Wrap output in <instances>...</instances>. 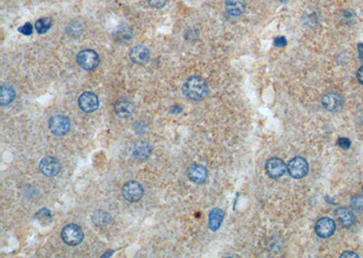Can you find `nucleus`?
<instances>
[{
	"label": "nucleus",
	"mask_w": 363,
	"mask_h": 258,
	"mask_svg": "<svg viewBox=\"0 0 363 258\" xmlns=\"http://www.w3.org/2000/svg\"><path fill=\"white\" fill-rule=\"evenodd\" d=\"M341 258H359V256L357 254L355 253V252H353V251H346V252H343V253H342V256H341Z\"/></svg>",
	"instance_id": "cd10ccee"
},
{
	"label": "nucleus",
	"mask_w": 363,
	"mask_h": 258,
	"mask_svg": "<svg viewBox=\"0 0 363 258\" xmlns=\"http://www.w3.org/2000/svg\"><path fill=\"white\" fill-rule=\"evenodd\" d=\"M246 8V0H226L225 10L230 16H239L244 14Z\"/></svg>",
	"instance_id": "f3484780"
},
{
	"label": "nucleus",
	"mask_w": 363,
	"mask_h": 258,
	"mask_svg": "<svg viewBox=\"0 0 363 258\" xmlns=\"http://www.w3.org/2000/svg\"><path fill=\"white\" fill-rule=\"evenodd\" d=\"M39 170L46 177H55L61 171V163L54 157H45L39 163Z\"/></svg>",
	"instance_id": "0eeeda50"
},
{
	"label": "nucleus",
	"mask_w": 363,
	"mask_h": 258,
	"mask_svg": "<svg viewBox=\"0 0 363 258\" xmlns=\"http://www.w3.org/2000/svg\"><path fill=\"white\" fill-rule=\"evenodd\" d=\"M49 126L50 131L54 136L62 137L69 132L71 129V122L68 117L62 114H58L54 115L49 120Z\"/></svg>",
	"instance_id": "7ed1b4c3"
},
{
	"label": "nucleus",
	"mask_w": 363,
	"mask_h": 258,
	"mask_svg": "<svg viewBox=\"0 0 363 258\" xmlns=\"http://www.w3.org/2000/svg\"><path fill=\"white\" fill-rule=\"evenodd\" d=\"M352 206H353L354 210H358V211H363V197L359 195L357 197L353 198L351 201Z\"/></svg>",
	"instance_id": "5701e85b"
},
{
	"label": "nucleus",
	"mask_w": 363,
	"mask_h": 258,
	"mask_svg": "<svg viewBox=\"0 0 363 258\" xmlns=\"http://www.w3.org/2000/svg\"><path fill=\"white\" fill-rule=\"evenodd\" d=\"M187 177L193 183L203 184L206 182L208 177V171L205 166L198 163H195L192 164L188 169Z\"/></svg>",
	"instance_id": "ddd939ff"
},
{
	"label": "nucleus",
	"mask_w": 363,
	"mask_h": 258,
	"mask_svg": "<svg viewBox=\"0 0 363 258\" xmlns=\"http://www.w3.org/2000/svg\"><path fill=\"white\" fill-rule=\"evenodd\" d=\"M184 96L192 101H200L208 93V86L204 78L192 76L187 79L183 86Z\"/></svg>",
	"instance_id": "f257e3e1"
},
{
	"label": "nucleus",
	"mask_w": 363,
	"mask_h": 258,
	"mask_svg": "<svg viewBox=\"0 0 363 258\" xmlns=\"http://www.w3.org/2000/svg\"><path fill=\"white\" fill-rule=\"evenodd\" d=\"M286 43H287V41H286L285 38H283V37H278L274 40V45L278 46V47L285 46Z\"/></svg>",
	"instance_id": "bb28decb"
},
{
	"label": "nucleus",
	"mask_w": 363,
	"mask_h": 258,
	"mask_svg": "<svg viewBox=\"0 0 363 258\" xmlns=\"http://www.w3.org/2000/svg\"><path fill=\"white\" fill-rule=\"evenodd\" d=\"M182 111H183V108L181 107V106H178V105L173 106V107H171V109H170V112L172 113H174V114L180 113Z\"/></svg>",
	"instance_id": "c756f323"
},
{
	"label": "nucleus",
	"mask_w": 363,
	"mask_h": 258,
	"mask_svg": "<svg viewBox=\"0 0 363 258\" xmlns=\"http://www.w3.org/2000/svg\"><path fill=\"white\" fill-rule=\"evenodd\" d=\"M130 59L136 65H145L150 59V51L145 45H136L131 50Z\"/></svg>",
	"instance_id": "dca6fc26"
},
{
	"label": "nucleus",
	"mask_w": 363,
	"mask_h": 258,
	"mask_svg": "<svg viewBox=\"0 0 363 258\" xmlns=\"http://www.w3.org/2000/svg\"><path fill=\"white\" fill-rule=\"evenodd\" d=\"M357 78H358L359 82L363 86V66H362L357 72Z\"/></svg>",
	"instance_id": "c85d7f7f"
},
{
	"label": "nucleus",
	"mask_w": 363,
	"mask_h": 258,
	"mask_svg": "<svg viewBox=\"0 0 363 258\" xmlns=\"http://www.w3.org/2000/svg\"><path fill=\"white\" fill-rule=\"evenodd\" d=\"M62 240L70 247H76L81 244L84 239L83 229L76 224H68L61 231Z\"/></svg>",
	"instance_id": "f03ea898"
},
{
	"label": "nucleus",
	"mask_w": 363,
	"mask_h": 258,
	"mask_svg": "<svg viewBox=\"0 0 363 258\" xmlns=\"http://www.w3.org/2000/svg\"><path fill=\"white\" fill-rule=\"evenodd\" d=\"M224 211L221 209H213L209 213V228L212 232H215L220 228L224 218Z\"/></svg>",
	"instance_id": "a211bd4d"
},
{
	"label": "nucleus",
	"mask_w": 363,
	"mask_h": 258,
	"mask_svg": "<svg viewBox=\"0 0 363 258\" xmlns=\"http://www.w3.org/2000/svg\"><path fill=\"white\" fill-rule=\"evenodd\" d=\"M16 97V92L13 89V87L7 85H4L1 86V91H0V102L2 106H7L11 102L14 101Z\"/></svg>",
	"instance_id": "6ab92c4d"
},
{
	"label": "nucleus",
	"mask_w": 363,
	"mask_h": 258,
	"mask_svg": "<svg viewBox=\"0 0 363 258\" xmlns=\"http://www.w3.org/2000/svg\"><path fill=\"white\" fill-rule=\"evenodd\" d=\"M78 106L84 113H94L99 106V100L95 92L85 91L78 98Z\"/></svg>",
	"instance_id": "9d476101"
},
{
	"label": "nucleus",
	"mask_w": 363,
	"mask_h": 258,
	"mask_svg": "<svg viewBox=\"0 0 363 258\" xmlns=\"http://www.w3.org/2000/svg\"><path fill=\"white\" fill-rule=\"evenodd\" d=\"M265 171L269 177L277 179L285 174L287 171V165L279 158H271L266 162Z\"/></svg>",
	"instance_id": "1a4fd4ad"
},
{
	"label": "nucleus",
	"mask_w": 363,
	"mask_h": 258,
	"mask_svg": "<svg viewBox=\"0 0 363 258\" xmlns=\"http://www.w3.org/2000/svg\"><path fill=\"white\" fill-rule=\"evenodd\" d=\"M321 103L327 111L331 113H338L343 107V98L336 92H328L322 96Z\"/></svg>",
	"instance_id": "9b49d317"
},
{
	"label": "nucleus",
	"mask_w": 363,
	"mask_h": 258,
	"mask_svg": "<svg viewBox=\"0 0 363 258\" xmlns=\"http://www.w3.org/2000/svg\"><path fill=\"white\" fill-rule=\"evenodd\" d=\"M144 193V187L136 180L127 181L122 188V195L124 199L131 203L139 201L143 198Z\"/></svg>",
	"instance_id": "39448f33"
},
{
	"label": "nucleus",
	"mask_w": 363,
	"mask_h": 258,
	"mask_svg": "<svg viewBox=\"0 0 363 258\" xmlns=\"http://www.w3.org/2000/svg\"><path fill=\"white\" fill-rule=\"evenodd\" d=\"M153 149L149 143L146 141H138L133 150V157L136 161L145 162L148 160L152 154Z\"/></svg>",
	"instance_id": "2eb2a0df"
},
{
	"label": "nucleus",
	"mask_w": 363,
	"mask_h": 258,
	"mask_svg": "<svg viewBox=\"0 0 363 258\" xmlns=\"http://www.w3.org/2000/svg\"><path fill=\"white\" fill-rule=\"evenodd\" d=\"M337 145L346 151V150L350 149V147L352 145V142L348 138H339L337 140Z\"/></svg>",
	"instance_id": "b1692460"
},
{
	"label": "nucleus",
	"mask_w": 363,
	"mask_h": 258,
	"mask_svg": "<svg viewBox=\"0 0 363 258\" xmlns=\"http://www.w3.org/2000/svg\"><path fill=\"white\" fill-rule=\"evenodd\" d=\"M334 215L336 216L339 224L345 228L353 226L355 223V215L353 211L347 208H338L335 210Z\"/></svg>",
	"instance_id": "4468645a"
},
{
	"label": "nucleus",
	"mask_w": 363,
	"mask_h": 258,
	"mask_svg": "<svg viewBox=\"0 0 363 258\" xmlns=\"http://www.w3.org/2000/svg\"><path fill=\"white\" fill-rule=\"evenodd\" d=\"M336 230V223L331 217H321L316 222L315 233L320 238L332 237Z\"/></svg>",
	"instance_id": "6e6552de"
},
{
	"label": "nucleus",
	"mask_w": 363,
	"mask_h": 258,
	"mask_svg": "<svg viewBox=\"0 0 363 258\" xmlns=\"http://www.w3.org/2000/svg\"><path fill=\"white\" fill-rule=\"evenodd\" d=\"M93 223L96 225V226H105L108 225L110 223V221L112 219L111 215L107 213L106 211H104V210H98L96 211L92 216Z\"/></svg>",
	"instance_id": "aec40b11"
},
{
	"label": "nucleus",
	"mask_w": 363,
	"mask_h": 258,
	"mask_svg": "<svg viewBox=\"0 0 363 258\" xmlns=\"http://www.w3.org/2000/svg\"><path fill=\"white\" fill-rule=\"evenodd\" d=\"M359 54H360V58L363 60V43H359Z\"/></svg>",
	"instance_id": "7c9ffc66"
},
{
	"label": "nucleus",
	"mask_w": 363,
	"mask_h": 258,
	"mask_svg": "<svg viewBox=\"0 0 363 258\" xmlns=\"http://www.w3.org/2000/svg\"></svg>",
	"instance_id": "2f4dec72"
},
{
	"label": "nucleus",
	"mask_w": 363,
	"mask_h": 258,
	"mask_svg": "<svg viewBox=\"0 0 363 258\" xmlns=\"http://www.w3.org/2000/svg\"><path fill=\"white\" fill-rule=\"evenodd\" d=\"M36 219L42 225V226H49L52 222V215L51 212L48 209H41L36 214Z\"/></svg>",
	"instance_id": "412c9836"
},
{
	"label": "nucleus",
	"mask_w": 363,
	"mask_h": 258,
	"mask_svg": "<svg viewBox=\"0 0 363 258\" xmlns=\"http://www.w3.org/2000/svg\"><path fill=\"white\" fill-rule=\"evenodd\" d=\"M52 26V20L49 17H42L36 22V29L39 34L48 32Z\"/></svg>",
	"instance_id": "4be33fe9"
},
{
	"label": "nucleus",
	"mask_w": 363,
	"mask_h": 258,
	"mask_svg": "<svg viewBox=\"0 0 363 258\" xmlns=\"http://www.w3.org/2000/svg\"><path fill=\"white\" fill-rule=\"evenodd\" d=\"M147 1L149 5L156 8H161L167 3V0H147Z\"/></svg>",
	"instance_id": "a878e982"
},
{
	"label": "nucleus",
	"mask_w": 363,
	"mask_h": 258,
	"mask_svg": "<svg viewBox=\"0 0 363 258\" xmlns=\"http://www.w3.org/2000/svg\"><path fill=\"white\" fill-rule=\"evenodd\" d=\"M76 61L78 65L84 70L92 71L96 69L99 65V56L96 51L91 49H85L78 53L76 56Z\"/></svg>",
	"instance_id": "20e7f679"
},
{
	"label": "nucleus",
	"mask_w": 363,
	"mask_h": 258,
	"mask_svg": "<svg viewBox=\"0 0 363 258\" xmlns=\"http://www.w3.org/2000/svg\"><path fill=\"white\" fill-rule=\"evenodd\" d=\"M19 32L22 33L25 36H30L33 33L32 25L30 23H26L23 27H19Z\"/></svg>",
	"instance_id": "393cba45"
},
{
	"label": "nucleus",
	"mask_w": 363,
	"mask_h": 258,
	"mask_svg": "<svg viewBox=\"0 0 363 258\" xmlns=\"http://www.w3.org/2000/svg\"><path fill=\"white\" fill-rule=\"evenodd\" d=\"M287 171L291 177L300 179L307 176L309 172V164L303 157H295L288 163Z\"/></svg>",
	"instance_id": "423d86ee"
},
{
	"label": "nucleus",
	"mask_w": 363,
	"mask_h": 258,
	"mask_svg": "<svg viewBox=\"0 0 363 258\" xmlns=\"http://www.w3.org/2000/svg\"><path fill=\"white\" fill-rule=\"evenodd\" d=\"M135 112V104L128 98H120L114 103V113L120 118H128Z\"/></svg>",
	"instance_id": "f8f14e48"
}]
</instances>
